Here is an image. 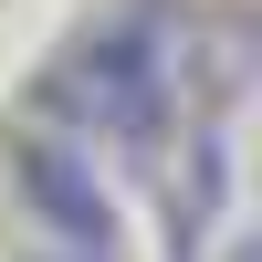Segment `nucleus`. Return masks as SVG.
Here are the masks:
<instances>
[{
	"mask_svg": "<svg viewBox=\"0 0 262 262\" xmlns=\"http://www.w3.org/2000/svg\"><path fill=\"white\" fill-rule=\"evenodd\" d=\"M11 189L32 200V221L63 242V262H116V200H105L84 137H21L11 147Z\"/></svg>",
	"mask_w": 262,
	"mask_h": 262,
	"instance_id": "obj_2",
	"label": "nucleus"
},
{
	"mask_svg": "<svg viewBox=\"0 0 262 262\" xmlns=\"http://www.w3.org/2000/svg\"><path fill=\"white\" fill-rule=\"evenodd\" d=\"M179 95H189V11L179 0H137V11L95 21L42 74V116L84 147H158Z\"/></svg>",
	"mask_w": 262,
	"mask_h": 262,
	"instance_id": "obj_1",
	"label": "nucleus"
},
{
	"mask_svg": "<svg viewBox=\"0 0 262 262\" xmlns=\"http://www.w3.org/2000/svg\"><path fill=\"white\" fill-rule=\"evenodd\" d=\"M221 210H231V116H210L189 137L179 179H168V262H200V242H210Z\"/></svg>",
	"mask_w": 262,
	"mask_h": 262,
	"instance_id": "obj_3",
	"label": "nucleus"
}]
</instances>
